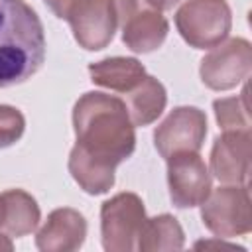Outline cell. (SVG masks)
Returning <instances> with one entry per match:
<instances>
[{"label":"cell","mask_w":252,"mask_h":252,"mask_svg":"<svg viewBox=\"0 0 252 252\" xmlns=\"http://www.w3.org/2000/svg\"><path fill=\"white\" fill-rule=\"evenodd\" d=\"M134 128L124 100L116 94L91 91L73 106L75 146L116 167L136 150Z\"/></svg>","instance_id":"cell-1"},{"label":"cell","mask_w":252,"mask_h":252,"mask_svg":"<svg viewBox=\"0 0 252 252\" xmlns=\"http://www.w3.org/2000/svg\"><path fill=\"white\" fill-rule=\"evenodd\" d=\"M45 59L43 24L26 0H0V89L32 79Z\"/></svg>","instance_id":"cell-2"},{"label":"cell","mask_w":252,"mask_h":252,"mask_svg":"<svg viewBox=\"0 0 252 252\" xmlns=\"http://www.w3.org/2000/svg\"><path fill=\"white\" fill-rule=\"evenodd\" d=\"M175 28L191 47L211 49L228 37L232 12L226 0H185L175 12Z\"/></svg>","instance_id":"cell-3"},{"label":"cell","mask_w":252,"mask_h":252,"mask_svg":"<svg viewBox=\"0 0 252 252\" xmlns=\"http://www.w3.org/2000/svg\"><path fill=\"white\" fill-rule=\"evenodd\" d=\"M201 220L217 238L248 234L252 230L248 185H222L211 189L201 203Z\"/></svg>","instance_id":"cell-4"},{"label":"cell","mask_w":252,"mask_h":252,"mask_svg":"<svg viewBox=\"0 0 252 252\" xmlns=\"http://www.w3.org/2000/svg\"><path fill=\"white\" fill-rule=\"evenodd\" d=\"M146 220V207L140 195L124 191L100 205V238L106 252L136 250L140 228Z\"/></svg>","instance_id":"cell-5"},{"label":"cell","mask_w":252,"mask_h":252,"mask_svg":"<svg viewBox=\"0 0 252 252\" xmlns=\"http://www.w3.org/2000/svg\"><path fill=\"white\" fill-rule=\"evenodd\" d=\"M252 69V45L244 37H230L211 47L201 59L199 75L205 87L228 91L244 83Z\"/></svg>","instance_id":"cell-6"},{"label":"cell","mask_w":252,"mask_h":252,"mask_svg":"<svg viewBox=\"0 0 252 252\" xmlns=\"http://www.w3.org/2000/svg\"><path fill=\"white\" fill-rule=\"evenodd\" d=\"M207 136V116L197 106L173 108L156 128L154 146L167 159L181 152H199Z\"/></svg>","instance_id":"cell-7"},{"label":"cell","mask_w":252,"mask_h":252,"mask_svg":"<svg viewBox=\"0 0 252 252\" xmlns=\"http://www.w3.org/2000/svg\"><path fill=\"white\" fill-rule=\"evenodd\" d=\"M169 199L177 209L199 207L211 193V173L199 152H181L167 158Z\"/></svg>","instance_id":"cell-8"},{"label":"cell","mask_w":252,"mask_h":252,"mask_svg":"<svg viewBox=\"0 0 252 252\" xmlns=\"http://www.w3.org/2000/svg\"><path fill=\"white\" fill-rule=\"evenodd\" d=\"M65 20L79 47L87 51L104 49L118 28L112 0H77Z\"/></svg>","instance_id":"cell-9"},{"label":"cell","mask_w":252,"mask_h":252,"mask_svg":"<svg viewBox=\"0 0 252 252\" xmlns=\"http://www.w3.org/2000/svg\"><path fill=\"white\" fill-rule=\"evenodd\" d=\"M250 130H224L213 144L209 173L224 185H246L250 175Z\"/></svg>","instance_id":"cell-10"},{"label":"cell","mask_w":252,"mask_h":252,"mask_svg":"<svg viewBox=\"0 0 252 252\" xmlns=\"http://www.w3.org/2000/svg\"><path fill=\"white\" fill-rule=\"evenodd\" d=\"M87 238V219L71 207L55 209L47 215L35 234V246L41 252H73Z\"/></svg>","instance_id":"cell-11"},{"label":"cell","mask_w":252,"mask_h":252,"mask_svg":"<svg viewBox=\"0 0 252 252\" xmlns=\"http://www.w3.org/2000/svg\"><path fill=\"white\" fill-rule=\"evenodd\" d=\"M122 41L134 53H152L167 37L169 24L159 10L142 8L120 24Z\"/></svg>","instance_id":"cell-12"},{"label":"cell","mask_w":252,"mask_h":252,"mask_svg":"<svg viewBox=\"0 0 252 252\" xmlns=\"http://www.w3.org/2000/svg\"><path fill=\"white\" fill-rule=\"evenodd\" d=\"M41 219L37 201L24 189H8L0 193V232L10 238L32 234Z\"/></svg>","instance_id":"cell-13"},{"label":"cell","mask_w":252,"mask_h":252,"mask_svg":"<svg viewBox=\"0 0 252 252\" xmlns=\"http://www.w3.org/2000/svg\"><path fill=\"white\" fill-rule=\"evenodd\" d=\"M134 126H150L156 122L167 104L165 87L152 75H146L134 89L120 94Z\"/></svg>","instance_id":"cell-14"},{"label":"cell","mask_w":252,"mask_h":252,"mask_svg":"<svg viewBox=\"0 0 252 252\" xmlns=\"http://www.w3.org/2000/svg\"><path fill=\"white\" fill-rule=\"evenodd\" d=\"M89 75L94 85L124 94L134 89L148 73L146 67L134 57H106L91 63Z\"/></svg>","instance_id":"cell-15"},{"label":"cell","mask_w":252,"mask_h":252,"mask_svg":"<svg viewBox=\"0 0 252 252\" xmlns=\"http://www.w3.org/2000/svg\"><path fill=\"white\" fill-rule=\"evenodd\" d=\"M67 167L75 183L89 195H102L114 185L116 165L87 154L79 146H73Z\"/></svg>","instance_id":"cell-16"},{"label":"cell","mask_w":252,"mask_h":252,"mask_svg":"<svg viewBox=\"0 0 252 252\" xmlns=\"http://www.w3.org/2000/svg\"><path fill=\"white\" fill-rule=\"evenodd\" d=\"M185 244V232L179 224V220L167 213L158 217H146L136 250L142 252H161V250H181Z\"/></svg>","instance_id":"cell-17"},{"label":"cell","mask_w":252,"mask_h":252,"mask_svg":"<svg viewBox=\"0 0 252 252\" xmlns=\"http://www.w3.org/2000/svg\"><path fill=\"white\" fill-rule=\"evenodd\" d=\"M248 91L242 89L236 96L217 98L213 102L215 118L222 130H250V116H248Z\"/></svg>","instance_id":"cell-18"},{"label":"cell","mask_w":252,"mask_h":252,"mask_svg":"<svg viewBox=\"0 0 252 252\" xmlns=\"http://www.w3.org/2000/svg\"><path fill=\"white\" fill-rule=\"evenodd\" d=\"M26 130L24 114L10 104H0V150L14 146Z\"/></svg>","instance_id":"cell-19"},{"label":"cell","mask_w":252,"mask_h":252,"mask_svg":"<svg viewBox=\"0 0 252 252\" xmlns=\"http://www.w3.org/2000/svg\"><path fill=\"white\" fill-rule=\"evenodd\" d=\"M43 2L47 4V8H49L57 18L65 20V18H67V12L71 10V6H73L77 0H43Z\"/></svg>","instance_id":"cell-20"},{"label":"cell","mask_w":252,"mask_h":252,"mask_svg":"<svg viewBox=\"0 0 252 252\" xmlns=\"http://www.w3.org/2000/svg\"><path fill=\"white\" fill-rule=\"evenodd\" d=\"M150 8H154V10H159V12H163V10H171L177 2H181V0H144Z\"/></svg>","instance_id":"cell-21"},{"label":"cell","mask_w":252,"mask_h":252,"mask_svg":"<svg viewBox=\"0 0 252 252\" xmlns=\"http://www.w3.org/2000/svg\"><path fill=\"white\" fill-rule=\"evenodd\" d=\"M12 248H14L12 238H10V236H6L4 232H0V252H2V250H8V252H10Z\"/></svg>","instance_id":"cell-22"}]
</instances>
